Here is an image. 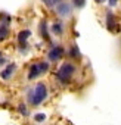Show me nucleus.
Returning a JSON list of instances; mask_svg holds the SVG:
<instances>
[{"instance_id":"1","label":"nucleus","mask_w":121,"mask_h":125,"mask_svg":"<svg viewBox=\"0 0 121 125\" xmlns=\"http://www.w3.org/2000/svg\"><path fill=\"white\" fill-rule=\"evenodd\" d=\"M49 96L47 85L44 83H37L34 87L27 90V100L31 106H40Z\"/></svg>"},{"instance_id":"2","label":"nucleus","mask_w":121,"mask_h":125,"mask_svg":"<svg viewBox=\"0 0 121 125\" xmlns=\"http://www.w3.org/2000/svg\"><path fill=\"white\" fill-rule=\"evenodd\" d=\"M75 71H77V68H75L74 63H71V62H64V63L59 66L58 72H56V78L62 85H65L67 83H70V80L73 78Z\"/></svg>"},{"instance_id":"3","label":"nucleus","mask_w":121,"mask_h":125,"mask_svg":"<svg viewBox=\"0 0 121 125\" xmlns=\"http://www.w3.org/2000/svg\"><path fill=\"white\" fill-rule=\"evenodd\" d=\"M49 71V63L47 62H36V63H33L28 69V75H27V80L28 81H33L36 78H38L41 74L47 72Z\"/></svg>"},{"instance_id":"4","label":"nucleus","mask_w":121,"mask_h":125,"mask_svg":"<svg viewBox=\"0 0 121 125\" xmlns=\"http://www.w3.org/2000/svg\"><path fill=\"white\" fill-rule=\"evenodd\" d=\"M55 12L58 13L59 18L67 19V18H70V16L73 15V6H71V3H68V2H65V0H62V2H60V3L55 8Z\"/></svg>"},{"instance_id":"5","label":"nucleus","mask_w":121,"mask_h":125,"mask_svg":"<svg viewBox=\"0 0 121 125\" xmlns=\"http://www.w3.org/2000/svg\"><path fill=\"white\" fill-rule=\"evenodd\" d=\"M64 54H65V49H64L62 46H53V47L49 50L47 57H49V60H52V62H58L59 59H62Z\"/></svg>"},{"instance_id":"6","label":"nucleus","mask_w":121,"mask_h":125,"mask_svg":"<svg viewBox=\"0 0 121 125\" xmlns=\"http://www.w3.org/2000/svg\"><path fill=\"white\" fill-rule=\"evenodd\" d=\"M50 31H52V34L53 35H62L64 34V31H65V25H64V22L62 21H55L53 24H52V27H50Z\"/></svg>"},{"instance_id":"7","label":"nucleus","mask_w":121,"mask_h":125,"mask_svg":"<svg viewBox=\"0 0 121 125\" xmlns=\"http://www.w3.org/2000/svg\"><path fill=\"white\" fill-rule=\"evenodd\" d=\"M15 71H16V65H15V63H9L2 72H0V77H2V80H9V78L13 75Z\"/></svg>"},{"instance_id":"8","label":"nucleus","mask_w":121,"mask_h":125,"mask_svg":"<svg viewBox=\"0 0 121 125\" xmlns=\"http://www.w3.org/2000/svg\"><path fill=\"white\" fill-rule=\"evenodd\" d=\"M114 27H115V16L112 10H108L106 12V28L108 31H114Z\"/></svg>"},{"instance_id":"9","label":"nucleus","mask_w":121,"mask_h":125,"mask_svg":"<svg viewBox=\"0 0 121 125\" xmlns=\"http://www.w3.org/2000/svg\"><path fill=\"white\" fill-rule=\"evenodd\" d=\"M9 35H11L9 25H3V24H0V41H5Z\"/></svg>"},{"instance_id":"10","label":"nucleus","mask_w":121,"mask_h":125,"mask_svg":"<svg viewBox=\"0 0 121 125\" xmlns=\"http://www.w3.org/2000/svg\"><path fill=\"white\" fill-rule=\"evenodd\" d=\"M68 56L73 57V59H80V57H81V52L78 50V47H77L75 44H73V46L70 47V50H68Z\"/></svg>"},{"instance_id":"11","label":"nucleus","mask_w":121,"mask_h":125,"mask_svg":"<svg viewBox=\"0 0 121 125\" xmlns=\"http://www.w3.org/2000/svg\"><path fill=\"white\" fill-rule=\"evenodd\" d=\"M31 37V31L30 30H24V31H21L19 34H18V41H19V44L21 43H27V40Z\"/></svg>"},{"instance_id":"12","label":"nucleus","mask_w":121,"mask_h":125,"mask_svg":"<svg viewBox=\"0 0 121 125\" xmlns=\"http://www.w3.org/2000/svg\"><path fill=\"white\" fill-rule=\"evenodd\" d=\"M18 112H19V115H22L24 118H28V116H30V109H28L27 103H19V104H18Z\"/></svg>"},{"instance_id":"13","label":"nucleus","mask_w":121,"mask_h":125,"mask_svg":"<svg viewBox=\"0 0 121 125\" xmlns=\"http://www.w3.org/2000/svg\"><path fill=\"white\" fill-rule=\"evenodd\" d=\"M40 34H41V37H43L44 40H49V38H50L49 31H47V22H46V21H43V22L40 24Z\"/></svg>"},{"instance_id":"14","label":"nucleus","mask_w":121,"mask_h":125,"mask_svg":"<svg viewBox=\"0 0 121 125\" xmlns=\"http://www.w3.org/2000/svg\"><path fill=\"white\" fill-rule=\"evenodd\" d=\"M41 2H43L49 9H55L60 2H62V0H41Z\"/></svg>"},{"instance_id":"15","label":"nucleus","mask_w":121,"mask_h":125,"mask_svg":"<svg viewBox=\"0 0 121 125\" xmlns=\"http://www.w3.org/2000/svg\"><path fill=\"white\" fill-rule=\"evenodd\" d=\"M0 24L9 25L11 24V15H8L6 12H0Z\"/></svg>"},{"instance_id":"16","label":"nucleus","mask_w":121,"mask_h":125,"mask_svg":"<svg viewBox=\"0 0 121 125\" xmlns=\"http://www.w3.org/2000/svg\"><path fill=\"white\" fill-rule=\"evenodd\" d=\"M33 118H34V121H36L37 124H43L47 116H46V113H43V112H37V113H34Z\"/></svg>"},{"instance_id":"17","label":"nucleus","mask_w":121,"mask_h":125,"mask_svg":"<svg viewBox=\"0 0 121 125\" xmlns=\"http://www.w3.org/2000/svg\"><path fill=\"white\" fill-rule=\"evenodd\" d=\"M73 5L75 9H83L86 6V0H73Z\"/></svg>"},{"instance_id":"18","label":"nucleus","mask_w":121,"mask_h":125,"mask_svg":"<svg viewBox=\"0 0 121 125\" xmlns=\"http://www.w3.org/2000/svg\"><path fill=\"white\" fill-rule=\"evenodd\" d=\"M18 49H19V52H21V53H25V52L28 50V43H21Z\"/></svg>"},{"instance_id":"19","label":"nucleus","mask_w":121,"mask_h":125,"mask_svg":"<svg viewBox=\"0 0 121 125\" xmlns=\"http://www.w3.org/2000/svg\"><path fill=\"white\" fill-rule=\"evenodd\" d=\"M117 2H118V0H109V6H111V8H114V6L117 5Z\"/></svg>"},{"instance_id":"20","label":"nucleus","mask_w":121,"mask_h":125,"mask_svg":"<svg viewBox=\"0 0 121 125\" xmlns=\"http://www.w3.org/2000/svg\"><path fill=\"white\" fill-rule=\"evenodd\" d=\"M5 63H6V59H5L2 54H0V65H5Z\"/></svg>"},{"instance_id":"21","label":"nucleus","mask_w":121,"mask_h":125,"mask_svg":"<svg viewBox=\"0 0 121 125\" xmlns=\"http://www.w3.org/2000/svg\"><path fill=\"white\" fill-rule=\"evenodd\" d=\"M96 2H97V3H100V2H102V3H103V2H106V0H96Z\"/></svg>"},{"instance_id":"22","label":"nucleus","mask_w":121,"mask_h":125,"mask_svg":"<svg viewBox=\"0 0 121 125\" xmlns=\"http://www.w3.org/2000/svg\"><path fill=\"white\" fill-rule=\"evenodd\" d=\"M0 54H2V53H0Z\"/></svg>"}]
</instances>
